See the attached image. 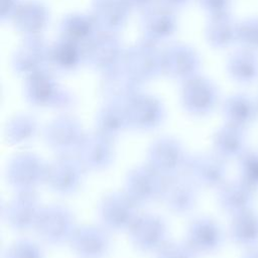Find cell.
<instances>
[{
  "label": "cell",
  "instance_id": "cell-1",
  "mask_svg": "<svg viewBox=\"0 0 258 258\" xmlns=\"http://www.w3.org/2000/svg\"><path fill=\"white\" fill-rule=\"evenodd\" d=\"M77 227L70 209L62 205L52 204L42 207L34 231L45 244L61 246L70 243Z\"/></svg>",
  "mask_w": 258,
  "mask_h": 258
},
{
  "label": "cell",
  "instance_id": "cell-23",
  "mask_svg": "<svg viewBox=\"0 0 258 258\" xmlns=\"http://www.w3.org/2000/svg\"><path fill=\"white\" fill-rule=\"evenodd\" d=\"M174 9L165 6H149L143 10L142 28L148 40L154 42L171 36L176 29Z\"/></svg>",
  "mask_w": 258,
  "mask_h": 258
},
{
  "label": "cell",
  "instance_id": "cell-13",
  "mask_svg": "<svg viewBox=\"0 0 258 258\" xmlns=\"http://www.w3.org/2000/svg\"><path fill=\"white\" fill-rule=\"evenodd\" d=\"M83 53L85 61L105 73L119 64L125 52L115 33L99 30L83 47Z\"/></svg>",
  "mask_w": 258,
  "mask_h": 258
},
{
  "label": "cell",
  "instance_id": "cell-10",
  "mask_svg": "<svg viewBox=\"0 0 258 258\" xmlns=\"http://www.w3.org/2000/svg\"><path fill=\"white\" fill-rule=\"evenodd\" d=\"M130 129L149 132L157 129L164 121L165 109L154 96L139 92L125 102Z\"/></svg>",
  "mask_w": 258,
  "mask_h": 258
},
{
  "label": "cell",
  "instance_id": "cell-33",
  "mask_svg": "<svg viewBox=\"0 0 258 258\" xmlns=\"http://www.w3.org/2000/svg\"><path fill=\"white\" fill-rule=\"evenodd\" d=\"M84 59L83 47L60 38L49 47V63L61 71L74 70Z\"/></svg>",
  "mask_w": 258,
  "mask_h": 258
},
{
  "label": "cell",
  "instance_id": "cell-11",
  "mask_svg": "<svg viewBox=\"0 0 258 258\" xmlns=\"http://www.w3.org/2000/svg\"><path fill=\"white\" fill-rule=\"evenodd\" d=\"M198 187L199 185L186 172L164 177L161 200L171 213L186 215L197 205Z\"/></svg>",
  "mask_w": 258,
  "mask_h": 258
},
{
  "label": "cell",
  "instance_id": "cell-36",
  "mask_svg": "<svg viewBox=\"0 0 258 258\" xmlns=\"http://www.w3.org/2000/svg\"><path fill=\"white\" fill-rule=\"evenodd\" d=\"M196 251L184 241H167L157 252L156 258H198Z\"/></svg>",
  "mask_w": 258,
  "mask_h": 258
},
{
  "label": "cell",
  "instance_id": "cell-34",
  "mask_svg": "<svg viewBox=\"0 0 258 258\" xmlns=\"http://www.w3.org/2000/svg\"><path fill=\"white\" fill-rule=\"evenodd\" d=\"M239 179L254 191L258 190V151L246 149L238 158Z\"/></svg>",
  "mask_w": 258,
  "mask_h": 258
},
{
  "label": "cell",
  "instance_id": "cell-20",
  "mask_svg": "<svg viewBox=\"0 0 258 258\" xmlns=\"http://www.w3.org/2000/svg\"><path fill=\"white\" fill-rule=\"evenodd\" d=\"M141 85L121 61L113 69L105 72L102 92L108 101L125 103L140 92Z\"/></svg>",
  "mask_w": 258,
  "mask_h": 258
},
{
  "label": "cell",
  "instance_id": "cell-21",
  "mask_svg": "<svg viewBox=\"0 0 258 258\" xmlns=\"http://www.w3.org/2000/svg\"><path fill=\"white\" fill-rule=\"evenodd\" d=\"M199 58L195 51L184 44H173L162 53V73L185 82L197 76Z\"/></svg>",
  "mask_w": 258,
  "mask_h": 258
},
{
  "label": "cell",
  "instance_id": "cell-3",
  "mask_svg": "<svg viewBox=\"0 0 258 258\" xmlns=\"http://www.w3.org/2000/svg\"><path fill=\"white\" fill-rule=\"evenodd\" d=\"M24 96L29 104L46 109H68L74 98L45 70L27 77Z\"/></svg>",
  "mask_w": 258,
  "mask_h": 258
},
{
  "label": "cell",
  "instance_id": "cell-19",
  "mask_svg": "<svg viewBox=\"0 0 258 258\" xmlns=\"http://www.w3.org/2000/svg\"><path fill=\"white\" fill-rule=\"evenodd\" d=\"M180 102L187 114L203 117L214 109L217 103V91L210 82L196 76L183 82Z\"/></svg>",
  "mask_w": 258,
  "mask_h": 258
},
{
  "label": "cell",
  "instance_id": "cell-15",
  "mask_svg": "<svg viewBox=\"0 0 258 258\" xmlns=\"http://www.w3.org/2000/svg\"><path fill=\"white\" fill-rule=\"evenodd\" d=\"M184 172L199 186L206 188L218 189L227 181L226 161L215 153L188 155Z\"/></svg>",
  "mask_w": 258,
  "mask_h": 258
},
{
  "label": "cell",
  "instance_id": "cell-35",
  "mask_svg": "<svg viewBox=\"0 0 258 258\" xmlns=\"http://www.w3.org/2000/svg\"><path fill=\"white\" fill-rule=\"evenodd\" d=\"M4 258H43V252L35 242L19 239L7 247Z\"/></svg>",
  "mask_w": 258,
  "mask_h": 258
},
{
  "label": "cell",
  "instance_id": "cell-8",
  "mask_svg": "<svg viewBox=\"0 0 258 258\" xmlns=\"http://www.w3.org/2000/svg\"><path fill=\"white\" fill-rule=\"evenodd\" d=\"M163 184L164 177L146 163L137 165L128 171L124 190L140 207L161 199Z\"/></svg>",
  "mask_w": 258,
  "mask_h": 258
},
{
  "label": "cell",
  "instance_id": "cell-40",
  "mask_svg": "<svg viewBox=\"0 0 258 258\" xmlns=\"http://www.w3.org/2000/svg\"><path fill=\"white\" fill-rule=\"evenodd\" d=\"M242 258H258V246L249 248Z\"/></svg>",
  "mask_w": 258,
  "mask_h": 258
},
{
  "label": "cell",
  "instance_id": "cell-18",
  "mask_svg": "<svg viewBox=\"0 0 258 258\" xmlns=\"http://www.w3.org/2000/svg\"><path fill=\"white\" fill-rule=\"evenodd\" d=\"M224 240L222 228L210 217H197L186 228L185 242L198 255L216 253L223 246Z\"/></svg>",
  "mask_w": 258,
  "mask_h": 258
},
{
  "label": "cell",
  "instance_id": "cell-4",
  "mask_svg": "<svg viewBox=\"0 0 258 258\" xmlns=\"http://www.w3.org/2000/svg\"><path fill=\"white\" fill-rule=\"evenodd\" d=\"M138 207L125 190L106 194L98 205L101 226L109 232H128L139 216Z\"/></svg>",
  "mask_w": 258,
  "mask_h": 258
},
{
  "label": "cell",
  "instance_id": "cell-32",
  "mask_svg": "<svg viewBox=\"0 0 258 258\" xmlns=\"http://www.w3.org/2000/svg\"><path fill=\"white\" fill-rule=\"evenodd\" d=\"M223 115L227 124L245 130L255 120L257 109L250 99L237 95L225 101Z\"/></svg>",
  "mask_w": 258,
  "mask_h": 258
},
{
  "label": "cell",
  "instance_id": "cell-37",
  "mask_svg": "<svg viewBox=\"0 0 258 258\" xmlns=\"http://www.w3.org/2000/svg\"><path fill=\"white\" fill-rule=\"evenodd\" d=\"M19 0H2V16H8V17H13L16 9L20 5Z\"/></svg>",
  "mask_w": 258,
  "mask_h": 258
},
{
  "label": "cell",
  "instance_id": "cell-16",
  "mask_svg": "<svg viewBox=\"0 0 258 258\" xmlns=\"http://www.w3.org/2000/svg\"><path fill=\"white\" fill-rule=\"evenodd\" d=\"M109 231L103 226H78L70 247L77 258H106L111 249Z\"/></svg>",
  "mask_w": 258,
  "mask_h": 258
},
{
  "label": "cell",
  "instance_id": "cell-39",
  "mask_svg": "<svg viewBox=\"0 0 258 258\" xmlns=\"http://www.w3.org/2000/svg\"><path fill=\"white\" fill-rule=\"evenodd\" d=\"M160 2L165 6L175 9L177 7H181L185 5L188 2V0H160Z\"/></svg>",
  "mask_w": 258,
  "mask_h": 258
},
{
  "label": "cell",
  "instance_id": "cell-25",
  "mask_svg": "<svg viewBox=\"0 0 258 258\" xmlns=\"http://www.w3.org/2000/svg\"><path fill=\"white\" fill-rule=\"evenodd\" d=\"M130 8L126 0H94L91 16L99 30L115 33L125 24Z\"/></svg>",
  "mask_w": 258,
  "mask_h": 258
},
{
  "label": "cell",
  "instance_id": "cell-38",
  "mask_svg": "<svg viewBox=\"0 0 258 258\" xmlns=\"http://www.w3.org/2000/svg\"><path fill=\"white\" fill-rule=\"evenodd\" d=\"M131 8H139L146 9L147 7L152 5L153 0H126Z\"/></svg>",
  "mask_w": 258,
  "mask_h": 258
},
{
  "label": "cell",
  "instance_id": "cell-6",
  "mask_svg": "<svg viewBox=\"0 0 258 258\" xmlns=\"http://www.w3.org/2000/svg\"><path fill=\"white\" fill-rule=\"evenodd\" d=\"M85 134L79 120L69 115L52 119L42 131L44 143L57 156L77 153Z\"/></svg>",
  "mask_w": 258,
  "mask_h": 258
},
{
  "label": "cell",
  "instance_id": "cell-27",
  "mask_svg": "<svg viewBox=\"0 0 258 258\" xmlns=\"http://www.w3.org/2000/svg\"><path fill=\"white\" fill-rule=\"evenodd\" d=\"M12 18L17 29L31 37L38 36L44 30L49 20V14L46 7L41 3L26 1L20 3Z\"/></svg>",
  "mask_w": 258,
  "mask_h": 258
},
{
  "label": "cell",
  "instance_id": "cell-26",
  "mask_svg": "<svg viewBox=\"0 0 258 258\" xmlns=\"http://www.w3.org/2000/svg\"><path fill=\"white\" fill-rule=\"evenodd\" d=\"M218 204L230 216L253 209L255 191L240 179L226 181L218 188Z\"/></svg>",
  "mask_w": 258,
  "mask_h": 258
},
{
  "label": "cell",
  "instance_id": "cell-28",
  "mask_svg": "<svg viewBox=\"0 0 258 258\" xmlns=\"http://www.w3.org/2000/svg\"><path fill=\"white\" fill-rule=\"evenodd\" d=\"M245 130L230 124L221 126L213 137L214 153L222 159H238L246 150Z\"/></svg>",
  "mask_w": 258,
  "mask_h": 258
},
{
  "label": "cell",
  "instance_id": "cell-7",
  "mask_svg": "<svg viewBox=\"0 0 258 258\" xmlns=\"http://www.w3.org/2000/svg\"><path fill=\"white\" fill-rule=\"evenodd\" d=\"M85 171L86 169L78 157L57 156L47 165L45 184L58 196H72L81 187Z\"/></svg>",
  "mask_w": 258,
  "mask_h": 258
},
{
  "label": "cell",
  "instance_id": "cell-31",
  "mask_svg": "<svg viewBox=\"0 0 258 258\" xmlns=\"http://www.w3.org/2000/svg\"><path fill=\"white\" fill-rule=\"evenodd\" d=\"M39 133L37 120L27 114L12 117L5 126L4 138L10 146H22L33 141Z\"/></svg>",
  "mask_w": 258,
  "mask_h": 258
},
{
  "label": "cell",
  "instance_id": "cell-30",
  "mask_svg": "<svg viewBox=\"0 0 258 258\" xmlns=\"http://www.w3.org/2000/svg\"><path fill=\"white\" fill-rule=\"evenodd\" d=\"M99 31L93 17L73 14L66 17L60 26L61 38L84 47Z\"/></svg>",
  "mask_w": 258,
  "mask_h": 258
},
{
  "label": "cell",
  "instance_id": "cell-12",
  "mask_svg": "<svg viewBox=\"0 0 258 258\" xmlns=\"http://www.w3.org/2000/svg\"><path fill=\"white\" fill-rule=\"evenodd\" d=\"M42 206L34 191H18L3 207V220L14 231L34 230Z\"/></svg>",
  "mask_w": 258,
  "mask_h": 258
},
{
  "label": "cell",
  "instance_id": "cell-22",
  "mask_svg": "<svg viewBox=\"0 0 258 258\" xmlns=\"http://www.w3.org/2000/svg\"><path fill=\"white\" fill-rule=\"evenodd\" d=\"M47 63H49V47L38 36L28 37L14 56L15 70L26 77L44 71Z\"/></svg>",
  "mask_w": 258,
  "mask_h": 258
},
{
  "label": "cell",
  "instance_id": "cell-29",
  "mask_svg": "<svg viewBox=\"0 0 258 258\" xmlns=\"http://www.w3.org/2000/svg\"><path fill=\"white\" fill-rule=\"evenodd\" d=\"M229 237L237 246L247 249L258 246V214L254 209L232 216Z\"/></svg>",
  "mask_w": 258,
  "mask_h": 258
},
{
  "label": "cell",
  "instance_id": "cell-14",
  "mask_svg": "<svg viewBox=\"0 0 258 258\" xmlns=\"http://www.w3.org/2000/svg\"><path fill=\"white\" fill-rule=\"evenodd\" d=\"M76 154L86 171L100 172L114 162L115 147L113 140L95 130L85 134Z\"/></svg>",
  "mask_w": 258,
  "mask_h": 258
},
{
  "label": "cell",
  "instance_id": "cell-2",
  "mask_svg": "<svg viewBox=\"0 0 258 258\" xmlns=\"http://www.w3.org/2000/svg\"><path fill=\"white\" fill-rule=\"evenodd\" d=\"M47 165L40 156L32 152H22L10 159L6 168L8 184L18 191H34L45 183Z\"/></svg>",
  "mask_w": 258,
  "mask_h": 258
},
{
  "label": "cell",
  "instance_id": "cell-5",
  "mask_svg": "<svg viewBox=\"0 0 258 258\" xmlns=\"http://www.w3.org/2000/svg\"><path fill=\"white\" fill-rule=\"evenodd\" d=\"M187 159L182 143L175 137L164 135L149 145L146 163L163 177H169L184 172Z\"/></svg>",
  "mask_w": 258,
  "mask_h": 258
},
{
  "label": "cell",
  "instance_id": "cell-9",
  "mask_svg": "<svg viewBox=\"0 0 258 258\" xmlns=\"http://www.w3.org/2000/svg\"><path fill=\"white\" fill-rule=\"evenodd\" d=\"M128 234L131 244L145 253H156L168 241L166 221L152 213L139 214Z\"/></svg>",
  "mask_w": 258,
  "mask_h": 258
},
{
  "label": "cell",
  "instance_id": "cell-17",
  "mask_svg": "<svg viewBox=\"0 0 258 258\" xmlns=\"http://www.w3.org/2000/svg\"><path fill=\"white\" fill-rule=\"evenodd\" d=\"M122 63L143 84L162 73V53L152 41L147 40L125 52Z\"/></svg>",
  "mask_w": 258,
  "mask_h": 258
},
{
  "label": "cell",
  "instance_id": "cell-24",
  "mask_svg": "<svg viewBox=\"0 0 258 258\" xmlns=\"http://www.w3.org/2000/svg\"><path fill=\"white\" fill-rule=\"evenodd\" d=\"M95 126L97 132L113 141L121 136L130 129L125 103L107 101L97 113Z\"/></svg>",
  "mask_w": 258,
  "mask_h": 258
}]
</instances>
